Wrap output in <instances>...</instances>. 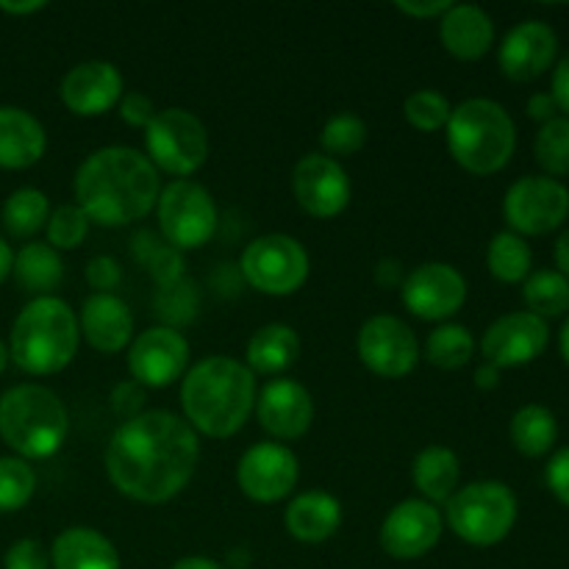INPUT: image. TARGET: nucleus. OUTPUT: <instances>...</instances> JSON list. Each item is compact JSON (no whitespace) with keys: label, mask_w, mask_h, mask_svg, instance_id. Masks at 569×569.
Wrapping results in <instances>:
<instances>
[{"label":"nucleus","mask_w":569,"mask_h":569,"mask_svg":"<svg viewBox=\"0 0 569 569\" xmlns=\"http://www.w3.org/2000/svg\"><path fill=\"white\" fill-rule=\"evenodd\" d=\"M200 461V439L183 417L164 409L122 422L106 445L111 487L137 503L159 506L181 495Z\"/></svg>","instance_id":"1"},{"label":"nucleus","mask_w":569,"mask_h":569,"mask_svg":"<svg viewBox=\"0 0 569 569\" xmlns=\"http://www.w3.org/2000/svg\"><path fill=\"white\" fill-rule=\"evenodd\" d=\"M72 189L76 206L89 217V222L122 228L144 220L156 209L161 178L142 150L111 144L81 161Z\"/></svg>","instance_id":"2"},{"label":"nucleus","mask_w":569,"mask_h":569,"mask_svg":"<svg viewBox=\"0 0 569 569\" xmlns=\"http://www.w3.org/2000/svg\"><path fill=\"white\" fill-rule=\"evenodd\" d=\"M256 376L231 356H206L189 367L181 383L183 420L211 439L242 431L256 409Z\"/></svg>","instance_id":"3"},{"label":"nucleus","mask_w":569,"mask_h":569,"mask_svg":"<svg viewBox=\"0 0 569 569\" xmlns=\"http://www.w3.org/2000/svg\"><path fill=\"white\" fill-rule=\"evenodd\" d=\"M81 328L70 303L50 295L33 298L17 315L9 337V359L28 376H56L78 353Z\"/></svg>","instance_id":"4"},{"label":"nucleus","mask_w":569,"mask_h":569,"mask_svg":"<svg viewBox=\"0 0 569 569\" xmlns=\"http://www.w3.org/2000/svg\"><path fill=\"white\" fill-rule=\"evenodd\" d=\"M445 131L453 161L472 176H495L517 150L515 120L498 100H461L450 111Z\"/></svg>","instance_id":"5"},{"label":"nucleus","mask_w":569,"mask_h":569,"mask_svg":"<svg viewBox=\"0 0 569 569\" xmlns=\"http://www.w3.org/2000/svg\"><path fill=\"white\" fill-rule=\"evenodd\" d=\"M70 415L59 395L39 383H20L0 398V437L17 459H50L64 445Z\"/></svg>","instance_id":"6"},{"label":"nucleus","mask_w":569,"mask_h":569,"mask_svg":"<svg viewBox=\"0 0 569 569\" xmlns=\"http://www.w3.org/2000/svg\"><path fill=\"white\" fill-rule=\"evenodd\" d=\"M445 520L461 542L472 548H492L515 528L517 498L500 481L467 483L445 503Z\"/></svg>","instance_id":"7"},{"label":"nucleus","mask_w":569,"mask_h":569,"mask_svg":"<svg viewBox=\"0 0 569 569\" xmlns=\"http://www.w3.org/2000/svg\"><path fill=\"white\" fill-rule=\"evenodd\" d=\"M144 156L167 176L189 178L209 159V131L187 109H161L144 128Z\"/></svg>","instance_id":"8"},{"label":"nucleus","mask_w":569,"mask_h":569,"mask_svg":"<svg viewBox=\"0 0 569 569\" xmlns=\"http://www.w3.org/2000/svg\"><path fill=\"white\" fill-rule=\"evenodd\" d=\"M156 214H159L164 244H170L178 253L209 244L217 233V220H220L209 189L200 187L192 178H178V181L161 187Z\"/></svg>","instance_id":"9"},{"label":"nucleus","mask_w":569,"mask_h":569,"mask_svg":"<svg viewBox=\"0 0 569 569\" xmlns=\"http://www.w3.org/2000/svg\"><path fill=\"white\" fill-rule=\"evenodd\" d=\"M242 276L256 292L270 295V298H287L295 295L306 283L311 270L309 253L303 244L289 233H267L253 239L244 248Z\"/></svg>","instance_id":"10"},{"label":"nucleus","mask_w":569,"mask_h":569,"mask_svg":"<svg viewBox=\"0 0 569 569\" xmlns=\"http://www.w3.org/2000/svg\"><path fill=\"white\" fill-rule=\"evenodd\" d=\"M503 217L517 237H545L567 222L569 189L548 176H526L509 187Z\"/></svg>","instance_id":"11"},{"label":"nucleus","mask_w":569,"mask_h":569,"mask_svg":"<svg viewBox=\"0 0 569 569\" xmlns=\"http://www.w3.org/2000/svg\"><path fill=\"white\" fill-rule=\"evenodd\" d=\"M359 359L372 376L398 378L411 376L420 361V342L415 331L400 317L376 315L361 326L359 331Z\"/></svg>","instance_id":"12"},{"label":"nucleus","mask_w":569,"mask_h":569,"mask_svg":"<svg viewBox=\"0 0 569 569\" xmlns=\"http://www.w3.org/2000/svg\"><path fill=\"white\" fill-rule=\"evenodd\" d=\"M300 478L298 456L283 442H259L242 453L237 465V483L244 498L256 503H281L295 492Z\"/></svg>","instance_id":"13"},{"label":"nucleus","mask_w":569,"mask_h":569,"mask_svg":"<svg viewBox=\"0 0 569 569\" xmlns=\"http://www.w3.org/2000/svg\"><path fill=\"white\" fill-rule=\"evenodd\" d=\"M128 370L144 389H164L187 376L189 342L172 326H156L128 345Z\"/></svg>","instance_id":"14"},{"label":"nucleus","mask_w":569,"mask_h":569,"mask_svg":"<svg viewBox=\"0 0 569 569\" xmlns=\"http://www.w3.org/2000/svg\"><path fill=\"white\" fill-rule=\"evenodd\" d=\"M400 295H403V306L415 317L426 322H442L465 306L467 281L453 264L426 261L406 276Z\"/></svg>","instance_id":"15"},{"label":"nucleus","mask_w":569,"mask_h":569,"mask_svg":"<svg viewBox=\"0 0 569 569\" xmlns=\"http://www.w3.org/2000/svg\"><path fill=\"white\" fill-rule=\"evenodd\" d=\"M292 192L306 214L315 220H331L348 209L353 187L337 159L326 153H309L295 164Z\"/></svg>","instance_id":"16"},{"label":"nucleus","mask_w":569,"mask_h":569,"mask_svg":"<svg viewBox=\"0 0 569 569\" xmlns=\"http://www.w3.org/2000/svg\"><path fill=\"white\" fill-rule=\"evenodd\" d=\"M445 517L439 506L422 498L403 500L387 515L381 526L383 553L398 561H415L431 553L442 539Z\"/></svg>","instance_id":"17"},{"label":"nucleus","mask_w":569,"mask_h":569,"mask_svg":"<svg viewBox=\"0 0 569 569\" xmlns=\"http://www.w3.org/2000/svg\"><path fill=\"white\" fill-rule=\"evenodd\" d=\"M550 342L548 320L531 315V311H511V315L498 317L487 328L481 339V353L487 365L498 370L509 367H522L537 361Z\"/></svg>","instance_id":"18"},{"label":"nucleus","mask_w":569,"mask_h":569,"mask_svg":"<svg viewBox=\"0 0 569 569\" xmlns=\"http://www.w3.org/2000/svg\"><path fill=\"white\" fill-rule=\"evenodd\" d=\"M559 53V37L542 20H522L503 37L498 50V64L509 81L528 83L553 67Z\"/></svg>","instance_id":"19"},{"label":"nucleus","mask_w":569,"mask_h":569,"mask_svg":"<svg viewBox=\"0 0 569 569\" xmlns=\"http://www.w3.org/2000/svg\"><path fill=\"white\" fill-rule=\"evenodd\" d=\"M259 426L278 442H292L309 433L315 422V400L303 383L292 378H276L256 395Z\"/></svg>","instance_id":"20"},{"label":"nucleus","mask_w":569,"mask_h":569,"mask_svg":"<svg viewBox=\"0 0 569 569\" xmlns=\"http://www.w3.org/2000/svg\"><path fill=\"white\" fill-rule=\"evenodd\" d=\"M126 94L122 72L111 61H81L61 78L59 98L76 117H100Z\"/></svg>","instance_id":"21"},{"label":"nucleus","mask_w":569,"mask_h":569,"mask_svg":"<svg viewBox=\"0 0 569 569\" xmlns=\"http://www.w3.org/2000/svg\"><path fill=\"white\" fill-rule=\"evenodd\" d=\"M78 328L98 353H120L133 342V315L117 295H89L78 311Z\"/></svg>","instance_id":"22"},{"label":"nucleus","mask_w":569,"mask_h":569,"mask_svg":"<svg viewBox=\"0 0 569 569\" xmlns=\"http://www.w3.org/2000/svg\"><path fill=\"white\" fill-rule=\"evenodd\" d=\"M439 39L453 59L478 61L492 50L495 22L481 6L450 3L439 17Z\"/></svg>","instance_id":"23"},{"label":"nucleus","mask_w":569,"mask_h":569,"mask_svg":"<svg viewBox=\"0 0 569 569\" xmlns=\"http://www.w3.org/2000/svg\"><path fill=\"white\" fill-rule=\"evenodd\" d=\"M44 148H48V133L31 111L0 106V167L3 170H28L42 159Z\"/></svg>","instance_id":"24"},{"label":"nucleus","mask_w":569,"mask_h":569,"mask_svg":"<svg viewBox=\"0 0 569 569\" xmlns=\"http://www.w3.org/2000/svg\"><path fill=\"white\" fill-rule=\"evenodd\" d=\"M283 522H287L292 539L303 545H320L342 528V506L333 495L322 492V489H309L287 506Z\"/></svg>","instance_id":"25"},{"label":"nucleus","mask_w":569,"mask_h":569,"mask_svg":"<svg viewBox=\"0 0 569 569\" xmlns=\"http://www.w3.org/2000/svg\"><path fill=\"white\" fill-rule=\"evenodd\" d=\"M50 567L53 569H120V553L94 528L76 526L56 537L50 548Z\"/></svg>","instance_id":"26"},{"label":"nucleus","mask_w":569,"mask_h":569,"mask_svg":"<svg viewBox=\"0 0 569 569\" xmlns=\"http://www.w3.org/2000/svg\"><path fill=\"white\" fill-rule=\"evenodd\" d=\"M411 481L422 500L433 506L448 503L461 481V461L456 450L445 448V445H428L411 465Z\"/></svg>","instance_id":"27"},{"label":"nucleus","mask_w":569,"mask_h":569,"mask_svg":"<svg viewBox=\"0 0 569 569\" xmlns=\"http://www.w3.org/2000/svg\"><path fill=\"white\" fill-rule=\"evenodd\" d=\"M300 359V337L292 326L270 322L248 342V370L253 376H281Z\"/></svg>","instance_id":"28"},{"label":"nucleus","mask_w":569,"mask_h":569,"mask_svg":"<svg viewBox=\"0 0 569 569\" xmlns=\"http://www.w3.org/2000/svg\"><path fill=\"white\" fill-rule=\"evenodd\" d=\"M11 276L20 283L22 292L33 298H50L64 281V261L59 250L50 248L48 242H28L14 253Z\"/></svg>","instance_id":"29"},{"label":"nucleus","mask_w":569,"mask_h":569,"mask_svg":"<svg viewBox=\"0 0 569 569\" xmlns=\"http://www.w3.org/2000/svg\"><path fill=\"white\" fill-rule=\"evenodd\" d=\"M511 445L520 450L528 459H542L550 450L556 448V439H559V422H556L553 411L545 409L539 403H528L511 417L509 426Z\"/></svg>","instance_id":"30"},{"label":"nucleus","mask_w":569,"mask_h":569,"mask_svg":"<svg viewBox=\"0 0 569 569\" xmlns=\"http://www.w3.org/2000/svg\"><path fill=\"white\" fill-rule=\"evenodd\" d=\"M50 217V200L48 194L39 189H17L6 198L3 211H0V222H3L6 233L14 239H31L48 226Z\"/></svg>","instance_id":"31"},{"label":"nucleus","mask_w":569,"mask_h":569,"mask_svg":"<svg viewBox=\"0 0 569 569\" xmlns=\"http://www.w3.org/2000/svg\"><path fill=\"white\" fill-rule=\"evenodd\" d=\"M487 267L500 283H522L531 276L533 253L526 239L511 231H500L487 248Z\"/></svg>","instance_id":"32"},{"label":"nucleus","mask_w":569,"mask_h":569,"mask_svg":"<svg viewBox=\"0 0 569 569\" xmlns=\"http://www.w3.org/2000/svg\"><path fill=\"white\" fill-rule=\"evenodd\" d=\"M522 298L528 311L542 320L569 315V281L556 270H539L522 281Z\"/></svg>","instance_id":"33"},{"label":"nucleus","mask_w":569,"mask_h":569,"mask_svg":"<svg viewBox=\"0 0 569 569\" xmlns=\"http://www.w3.org/2000/svg\"><path fill=\"white\" fill-rule=\"evenodd\" d=\"M472 353H476V339H472L470 328L459 326V322H445L437 331H431L426 342L428 361L448 372L470 365Z\"/></svg>","instance_id":"34"},{"label":"nucleus","mask_w":569,"mask_h":569,"mask_svg":"<svg viewBox=\"0 0 569 569\" xmlns=\"http://www.w3.org/2000/svg\"><path fill=\"white\" fill-rule=\"evenodd\" d=\"M533 159L548 172V178L559 181L561 176H569V120L556 117L539 128L533 139Z\"/></svg>","instance_id":"35"},{"label":"nucleus","mask_w":569,"mask_h":569,"mask_svg":"<svg viewBox=\"0 0 569 569\" xmlns=\"http://www.w3.org/2000/svg\"><path fill=\"white\" fill-rule=\"evenodd\" d=\"M367 133H370L367 131V122L359 114H353V111L333 114L320 131L322 153L337 161L356 156L367 144Z\"/></svg>","instance_id":"36"},{"label":"nucleus","mask_w":569,"mask_h":569,"mask_svg":"<svg viewBox=\"0 0 569 569\" xmlns=\"http://www.w3.org/2000/svg\"><path fill=\"white\" fill-rule=\"evenodd\" d=\"M33 492H37L33 467L17 456H3L0 459V515L20 511L22 506L31 503Z\"/></svg>","instance_id":"37"},{"label":"nucleus","mask_w":569,"mask_h":569,"mask_svg":"<svg viewBox=\"0 0 569 569\" xmlns=\"http://www.w3.org/2000/svg\"><path fill=\"white\" fill-rule=\"evenodd\" d=\"M450 111H453V106L437 89H417L403 103V114L409 120V126L422 133H437L442 128H448Z\"/></svg>","instance_id":"38"},{"label":"nucleus","mask_w":569,"mask_h":569,"mask_svg":"<svg viewBox=\"0 0 569 569\" xmlns=\"http://www.w3.org/2000/svg\"><path fill=\"white\" fill-rule=\"evenodd\" d=\"M89 226H92V222H89V217L83 214L76 203L59 206V209L50 211L48 226H44V231H48V244L53 250H59V253L81 248L83 239L89 237Z\"/></svg>","instance_id":"39"},{"label":"nucleus","mask_w":569,"mask_h":569,"mask_svg":"<svg viewBox=\"0 0 569 569\" xmlns=\"http://www.w3.org/2000/svg\"><path fill=\"white\" fill-rule=\"evenodd\" d=\"M3 569H50V553L39 539H17L6 550Z\"/></svg>","instance_id":"40"},{"label":"nucleus","mask_w":569,"mask_h":569,"mask_svg":"<svg viewBox=\"0 0 569 569\" xmlns=\"http://www.w3.org/2000/svg\"><path fill=\"white\" fill-rule=\"evenodd\" d=\"M122 281V267L120 261L111 256H94L87 264V283L98 295H114V289Z\"/></svg>","instance_id":"41"},{"label":"nucleus","mask_w":569,"mask_h":569,"mask_svg":"<svg viewBox=\"0 0 569 569\" xmlns=\"http://www.w3.org/2000/svg\"><path fill=\"white\" fill-rule=\"evenodd\" d=\"M111 409H114V415L120 417L122 422H128V420H133V417L142 415L144 411V387L142 383H137L133 378L117 383L114 392H111Z\"/></svg>","instance_id":"42"},{"label":"nucleus","mask_w":569,"mask_h":569,"mask_svg":"<svg viewBox=\"0 0 569 569\" xmlns=\"http://www.w3.org/2000/svg\"><path fill=\"white\" fill-rule=\"evenodd\" d=\"M117 109H120V120L126 122V126L142 128V131L150 126V120L156 117L153 100L142 92H126L122 94L120 103H117Z\"/></svg>","instance_id":"43"},{"label":"nucleus","mask_w":569,"mask_h":569,"mask_svg":"<svg viewBox=\"0 0 569 569\" xmlns=\"http://www.w3.org/2000/svg\"><path fill=\"white\" fill-rule=\"evenodd\" d=\"M545 481H548V489L553 492V498L569 509V445L561 448L559 453H553L548 470H545Z\"/></svg>","instance_id":"44"},{"label":"nucleus","mask_w":569,"mask_h":569,"mask_svg":"<svg viewBox=\"0 0 569 569\" xmlns=\"http://www.w3.org/2000/svg\"><path fill=\"white\" fill-rule=\"evenodd\" d=\"M395 9L415 17V20H439L450 9V0H417V3L415 0H400V3H395Z\"/></svg>","instance_id":"45"},{"label":"nucleus","mask_w":569,"mask_h":569,"mask_svg":"<svg viewBox=\"0 0 569 569\" xmlns=\"http://www.w3.org/2000/svg\"><path fill=\"white\" fill-rule=\"evenodd\" d=\"M550 94H553L559 111H565L569 120V53L556 64L553 70V87H550Z\"/></svg>","instance_id":"46"},{"label":"nucleus","mask_w":569,"mask_h":569,"mask_svg":"<svg viewBox=\"0 0 569 569\" xmlns=\"http://www.w3.org/2000/svg\"><path fill=\"white\" fill-rule=\"evenodd\" d=\"M528 117H531V120H537V122H550V120H556V117H559V106H556V100H553V94L550 92H537V94H531V98H528Z\"/></svg>","instance_id":"47"},{"label":"nucleus","mask_w":569,"mask_h":569,"mask_svg":"<svg viewBox=\"0 0 569 569\" xmlns=\"http://www.w3.org/2000/svg\"><path fill=\"white\" fill-rule=\"evenodd\" d=\"M376 281L381 283L383 289H392V287H403L406 276L403 270H400V261H392V259H383L381 264L376 267Z\"/></svg>","instance_id":"48"},{"label":"nucleus","mask_w":569,"mask_h":569,"mask_svg":"<svg viewBox=\"0 0 569 569\" xmlns=\"http://www.w3.org/2000/svg\"><path fill=\"white\" fill-rule=\"evenodd\" d=\"M553 259H556V272L569 281V228L561 231V237L556 239V248H553Z\"/></svg>","instance_id":"49"},{"label":"nucleus","mask_w":569,"mask_h":569,"mask_svg":"<svg viewBox=\"0 0 569 569\" xmlns=\"http://www.w3.org/2000/svg\"><path fill=\"white\" fill-rule=\"evenodd\" d=\"M500 383V370L495 365H487L483 361V367H478L476 370V387L483 389V392H489V389H495Z\"/></svg>","instance_id":"50"},{"label":"nucleus","mask_w":569,"mask_h":569,"mask_svg":"<svg viewBox=\"0 0 569 569\" xmlns=\"http://www.w3.org/2000/svg\"><path fill=\"white\" fill-rule=\"evenodd\" d=\"M170 569H226V567H222L220 561L209 559V556H183V559H178Z\"/></svg>","instance_id":"51"},{"label":"nucleus","mask_w":569,"mask_h":569,"mask_svg":"<svg viewBox=\"0 0 569 569\" xmlns=\"http://www.w3.org/2000/svg\"><path fill=\"white\" fill-rule=\"evenodd\" d=\"M44 3L42 0H28V3H9V0H0V11L6 14H14V17H26L33 14V11H42Z\"/></svg>","instance_id":"52"},{"label":"nucleus","mask_w":569,"mask_h":569,"mask_svg":"<svg viewBox=\"0 0 569 569\" xmlns=\"http://www.w3.org/2000/svg\"><path fill=\"white\" fill-rule=\"evenodd\" d=\"M11 267H14V250H11L9 242L0 237V283L11 276Z\"/></svg>","instance_id":"53"},{"label":"nucleus","mask_w":569,"mask_h":569,"mask_svg":"<svg viewBox=\"0 0 569 569\" xmlns=\"http://www.w3.org/2000/svg\"><path fill=\"white\" fill-rule=\"evenodd\" d=\"M559 345H561V356H565V361H567V367H569V315H567V320H565V328H561Z\"/></svg>","instance_id":"54"},{"label":"nucleus","mask_w":569,"mask_h":569,"mask_svg":"<svg viewBox=\"0 0 569 569\" xmlns=\"http://www.w3.org/2000/svg\"><path fill=\"white\" fill-rule=\"evenodd\" d=\"M6 365H9V348H6V342L0 339V372L6 370Z\"/></svg>","instance_id":"55"}]
</instances>
